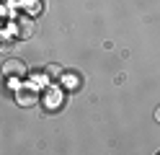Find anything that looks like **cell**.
<instances>
[{"instance_id":"1","label":"cell","mask_w":160,"mask_h":155,"mask_svg":"<svg viewBox=\"0 0 160 155\" xmlns=\"http://www.w3.org/2000/svg\"><path fill=\"white\" fill-rule=\"evenodd\" d=\"M42 101V88L36 85H18L16 88V103L21 109H31V106H36V103Z\"/></svg>"},{"instance_id":"2","label":"cell","mask_w":160,"mask_h":155,"mask_svg":"<svg viewBox=\"0 0 160 155\" xmlns=\"http://www.w3.org/2000/svg\"><path fill=\"white\" fill-rule=\"evenodd\" d=\"M13 26H16V36L18 39H31L36 34V26H34V18L31 16H18Z\"/></svg>"},{"instance_id":"3","label":"cell","mask_w":160,"mask_h":155,"mask_svg":"<svg viewBox=\"0 0 160 155\" xmlns=\"http://www.w3.org/2000/svg\"><path fill=\"white\" fill-rule=\"evenodd\" d=\"M3 75L5 78H26L28 75V67H26V62L23 59H5V65H3Z\"/></svg>"},{"instance_id":"4","label":"cell","mask_w":160,"mask_h":155,"mask_svg":"<svg viewBox=\"0 0 160 155\" xmlns=\"http://www.w3.org/2000/svg\"><path fill=\"white\" fill-rule=\"evenodd\" d=\"M13 44H16V34L0 31V52H8V49H13Z\"/></svg>"},{"instance_id":"5","label":"cell","mask_w":160,"mask_h":155,"mask_svg":"<svg viewBox=\"0 0 160 155\" xmlns=\"http://www.w3.org/2000/svg\"><path fill=\"white\" fill-rule=\"evenodd\" d=\"M44 75H47V80H57L59 75H62V70H59V65H49Z\"/></svg>"},{"instance_id":"6","label":"cell","mask_w":160,"mask_h":155,"mask_svg":"<svg viewBox=\"0 0 160 155\" xmlns=\"http://www.w3.org/2000/svg\"><path fill=\"white\" fill-rule=\"evenodd\" d=\"M155 121H160V106L155 109Z\"/></svg>"}]
</instances>
